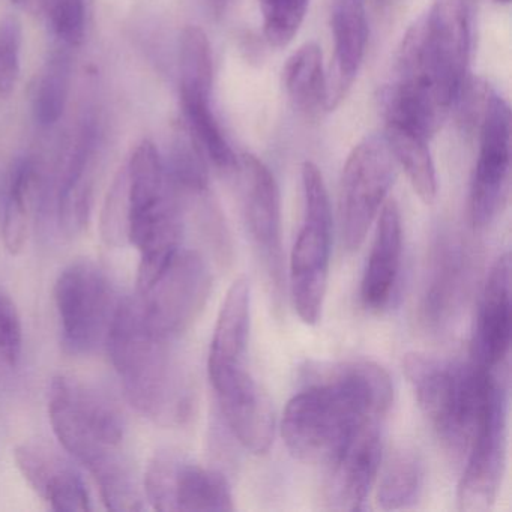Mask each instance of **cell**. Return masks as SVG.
I'll list each match as a JSON object with an SVG mask.
<instances>
[{
	"instance_id": "cell-1",
	"label": "cell",
	"mask_w": 512,
	"mask_h": 512,
	"mask_svg": "<svg viewBox=\"0 0 512 512\" xmlns=\"http://www.w3.org/2000/svg\"><path fill=\"white\" fill-rule=\"evenodd\" d=\"M392 383L380 365L350 361L317 377L287 403L281 436L293 457L328 464L362 424L385 419Z\"/></svg>"
},
{
	"instance_id": "cell-2",
	"label": "cell",
	"mask_w": 512,
	"mask_h": 512,
	"mask_svg": "<svg viewBox=\"0 0 512 512\" xmlns=\"http://www.w3.org/2000/svg\"><path fill=\"white\" fill-rule=\"evenodd\" d=\"M49 418L61 445L97 482L109 511L134 512L145 506L140 482L122 452L124 418L109 398L73 377H55Z\"/></svg>"
},
{
	"instance_id": "cell-3",
	"label": "cell",
	"mask_w": 512,
	"mask_h": 512,
	"mask_svg": "<svg viewBox=\"0 0 512 512\" xmlns=\"http://www.w3.org/2000/svg\"><path fill=\"white\" fill-rule=\"evenodd\" d=\"M172 343L149 329L136 296L119 301L104 346L128 403L160 427H179L193 412V388Z\"/></svg>"
},
{
	"instance_id": "cell-4",
	"label": "cell",
	"mask_w": 512,
	"mask_h": 512,
	"mask_svg": "<svg viewBox=\"0 0 512 512\" xmlns=\"http://www.w3.org/2000/svg\"><path fill=\"white\" fill-rule=\"evenodd\" d=\"M403 367L419 409L455 454L467 451L482 416L506 394L496 371L473 361L463 364L413 352L407 353Z\"/></svg>"
},
{
	"instance_id": "cell-5",
	"label": "cell",
	"mask_w": 512,
	"mask_h": 512,
	"mask_svg": "<svg viewBox=\"0 0 512 512\" xmlns=\"http://www.w3.org/2000/svg\"><path fill=\"white\" fill-rule=\"evenodd\" d=\"M128 242L139 250L137 293L155 280L184 235V196L170 178L163 155L151 140L136 146L125 167Z\"/></svg>"
},
{
	"instance_id": "cell-6",
	"label": "cell",
	"mask_w": 512,
	"mask_h": 512,
	"mask_svg": "<svg viewBox=\"0 0 512 512\" xmlns=\"http://www.w3.org/2000/svg\"><path fill=\"white\" fill-rule=\"evenodd\" d=\"M304 221L290 256V290L298 316L319 322L331 262L332 211L325 179L316 164H302Z\"/></svg>"
},
{
	"instance_id": "cell-7",
	"label": "cell",
	"mask_w": 512,
	"mask_h": 512,
	"mask_svg": "<svg viewBox=\"0 0 512 512\" xmlns=\"http://www.w3.org/2000/svg\"><path fill=\"white\" fill-rule=\"evenodd\" d=\"M62 343L73 355H88L106 341L121 299L109 275L92 260H77L55 283Z\"/></svg>"
},
{
	"instance_id": "cell-8",
	"label": "cell",
	"mask_w": 512,
	"mask_h": 512,
	"mask_svg": "<svg viewBox=\"0 0 512 512\" xmlns=\"http://www.w3.org/2000/svg\"><path fill=\"white\" fill-rule=\"evenodd\" d=\"M211 286V269L202 254L181 247L136 298L149 329L175 341L202 313Z\"/></svg>"
},
{
	"instance_id": "cell-9",
	"label": "cell",
	"mask_w": 512,
	"mask_h": 512,
	"mask_svg": "<svg viewBox=\"0 0 512 512\" xmlns=\"http://www.w3.org/2000/svg\"><path fill=\"white\" fill-rule=\"evenodd\" d=\"M395 181V160L385 136L365 137L344 164L340 184L341 236L347 250L361 247Z\"/></svg>"
},
{
	"instance_id": "cell-10",
	"label": "cell",
	"mask_w": 512,
	"mask_h": 512,
	"mask_svg": "<svg viewBox=\"0 0 512 512\" xmlns=\"http://www.w3.org/2000/svg\"><path fill=\"white\" fill-rule=\"evenodd\" d=\"M472 127L478 128L479 152L470 184V220L473 226L485 227L508 203L511 176V112L493 88L488 89Z\"/></svg>"
},
{
	"instance_id": "cell-11",
	"label": "cell",
	"mask_w": 512,
	"mask_h": 512,
	"mask_svg": "<svg viewBox=\"0 0 512 512\" xmlns=\"http://www.w3.org/2000/svg\"><path fill=\"white\" fill-rule=\"evenodd\" d=\"M143 493L155 511L235 509L227 479L179 452L161 451L152 457L143 478Z\"/></svg>"
},
{
	"instance_id": "cell-12",
	"label": "cell",
	"mask_w": 512,
	"mask_h": 512,
	"mask_svg": "<svg viewBox=\"0 0 512 512\" xmlns=\"http://www.w3.org/2000/svg\"><path fill=\"white\" fill-rule=\"evenodd\" d=\"M242 208L251 244L275 293L284 284L283 227L280 188L274 173L256 155L238 158Z\"/></svg>"
},
{
	"instance_id": "cell-13",
	"label": "cell",
	"mask_w": 512,
	"mask_h": 512,
	"mask_svg": "<svg viewBox=\"0 0 512 512\" xmlns=\"http://www.w3.org/2000/svg\"><path fill=\"white\" fill-rule=\"evenodd\" d=\"M506 413L503 395L482 416L469 448L467 463L457 488L461 511L484 512L496 503L506 463Z\"/></svg>"
},
{
	"instance_id": "cell-14",
	"label": "cell",
	"mask_w": 512,
	"mask_h": 512,
	"mask_svg": "<svg viewBox=\"0 0 512 512\" xmlns=\"http://www.w3.org/2000/svg\"><path fill=\"white\" fill-rule=\"evenodd\" d=\"M209 380L233 436L251 454H266L275 431L274 407L268 392L247 371V365L221 371Z\"/></svg>"
},
{
	"instance_id": "cell-15",
	"label": "cell",
	"mask_w": 512,
	"mask_h": 512,
	"mask_svg": "<svg viewBox=\"0 0 512 512\" xmlns=\"http://www.w3.org/2000/svg\"><path fill=\"white\" fill-rule=\"evenodd\" d=\"M382 419L362 424L328 463L325 502L334 511H359L382 463Z\"/></svg>"
},
{
	"instance_id": "cell-16",
	"label": "cell",
	"mask_w": 512,
	"mask_h": 512,
	"mask_svg": "<svg viewBox=\"0 0 512 512\" xmlns=\"http://www.w3.org/2000/svg\"><path fill=\"white\" fill-rule=\"evenodd\" d=\"M422 50L445 85L460 100L470 58L467 0H434L427 16L416 22Z\"/></svg>"
},
{
	"instance_id": "cell-17",
	"label": "cell",
	"mask_w": 512,
	"mask_h": 512,
	"mask_svg": "<svg viewBox=\"0 0 512 512\" xmlns=\"http://www.w3.org/2000/svg\"><path fill=\"white\" fill-rule=\"evenodd\" d=\"M470 257L460 239L445 235L439 239L431 256L421 320L431 331H442L460 313L469 289Z\"/></svg>"
},
{
	"instance_id": "cell-18",
	"label": "cell",
	"mask_w": 512,
	"mask_h": 512,
	"mask_svg": "<svg viewBox=\"0 0 512 512\" xmlns=\"http://www.w3.org/2000/svg\"><path fill=\"white\" fill-rule=\"evenodd\" d=\"M511 344V259L494 262L482 290L472 341V361L487 370L502 367Z\"/></svg>"
},
{
	"instance_id": "cell-19",
	"label": "cell",
	"mask_w": 512,
	"mask_h": 512,
	"mask_svg": "<svg viewBox=\"0 0 512 512\" xmlns=\"http://www.w3.org/2000/svg\"><path fill=\"white\" fill-rule=\"evenodd\" d=\"M14 460L32 490L55 511H91V496L82 475L61 455L37 443H23L14 451Z\"/></svg>"
},
{
	"instance_id": "cell-20",
	"label": "cell",
	"mask_w": 512,
	"mask_h": 512,
	"mask_svg": "<svg viewBox=\"0 0 512 512\" xmlns=\"http://www.w3.org/2000/svg\"><path fill=\"white\" fill-rule=\"evenodd\" d=\"M100 131L97 119L86 118L62 176L58 194V218L62 232L74 238L88 226L94 205L95 167Z\"/></svg>"
},
{
	"instance_id": "cell-21",
	"label": "cell",
	"mask_w": 512,
	"mask_h": 512,
	"mask_svg": "<svg viewBox=\"0 0 512 512\" xmlns=\"http://www.w3.org/2000/svg\"><path fill=\"white\" fill-rule=\"evenodd\" d=\"M334 59L326 76V112H332L349 94L368 43V22L364 0H337L332 11Z\"/></svg>"
},
{
	"instance_id": "cell-22",
	"label": "cell",
	"mask_w": 512,
	"mask_h": 512,
	"mask_svg": "<svg viewBox=\"0 0 512 512\" xmlns=\"http://www.w3.org/2000/svg\"><path fill=\"white\" fill-rule=\"evenodd\" d=\"M403 256V224L394 200H386L380 209L376 236L361 283V301L365 308L380 311L388 307L400 278Z\"/></svg>"
},
{
	"instance_id": "cell-23",
	"label": "cell",
	"mask_w": 512,
	"mask_h": 512,
	"mask_svg": "<svg viewBox=\"0 0 512 512\" xmlns=\"http://www.w3.org/2000/svg\"><path fill=\"white\" fill-rule=\"evenodd\" d=\"M251 293L247 278L233 281L221 305L209 349V376L242 367L250 337Z\"/></svg>"
},
{
	"instance_id": "cell-24",
	"label": "cell",
	"mask_w": 512,
	"mask_h": 512,
	"mask_svg": "<svg viewBox=\"0 0 512 512\" xmlns=\"http://www.w3.org/2000/svg\"><path fill=\"white\" fill-rule=\"evenodd\" d=\"M283 86L296 110L308 118L326 112V73L316 43L299 47L283 68Z\"/></svg>"
},
{
	"instance_id": "cell-25",
	"label": "cell",
	"mask_w": 512,
	"mask_h": 512,
	"mask_svg": "<svg viewBox=\"0 0 512 512\" xmlns=\"http://www.w3.org/2000/svg\"><path fill=\"white\" fill-rule=\"evenodd\" d=\"M73 80V56L70 47L53 50L35 80L32 92V116L41 128L58 124L67 109Z\"/></svg>"
},
{
	"instance_id": "cell-26",
	"label": "cell",
	"mask_w": 512,
	"mask_h": 512,
	"mask_svg": "<svg viewBox=\"0 0 512 512\" xmlns=\"http://www.w3.org/2000/svg\"><path fill=\"white\" fill-rule=\"evenodd\" d=\"M386 142L395 163L400 164L422 202L433 203L437 196L436 169L431 157L430 139L395 122H386Z\"/></svg>"
},
{
	"instance_id": "cell-27",
	"label": "cell",
	"mask_w": 512,
	"mask_h": 512,
	"mask_svg": "<svg viewBox=\"0 0 512 512\" xmlns=\"http://www.w3.org/2000/svg\"><path fill=\"white\" fill-rule=\"evenodd\" d=\"M179 92L184 125L202 149L208 163L214 164L217 169L224 172L238 169L239 157H236L221 130L220 122L215 118L211 107V95L194 91Z\"/></svg>"
},
{
	"instance_id": "cell-28",
	"label": "cell",
	"mask_w": 512,
	"mask_h": 512,
	"mask_svg": "<svg viewBox=\"0 0 512 512\" xmlns=\"http://www.w3.org/2000/svg\"><path fill=\"white\" fill-rule=\"evenodd\" d=\"M422 464L415 452L394 449L380 463L376 500L385 511L406 509L418 500L422 488Z\"/></svg>"
},
{
	"instance_id": "cell-29",
	"label": "cell",
	"mask_w": 512,
	"mask_h": 512,
	"mask_svg": "<svg viewBox=\"0 0 512 512\" xmlns=\"http://www.w3.org/2000/svg\"><path fill=\"white\" fill-rule=\"evenodd\" d=\"M35 163L31 158L17 161L8 181L5 196L2 238L8 253L17 256L25 250L29 236L31 199L35 187Z\"/></svg>"
},
{
	"instance_id": "cell-30",
	"label": "cell",
	"mask_w": 512,
	"mask_h": 512,
	"mask_svg": "<svg viewBox=\"0 0 512 512\" xmlns=\"http://www.w3.org/2000/svg\"><path fill=\"white\" fill-rule=\"evenodd\" d=\"M164 161L182 196H205L208 193V160L184 124L176 127L169 157Z\"/></svg>"
},
{
	"instance_id": "cell-31",
	"label": "cell",
	"mask_w": 512,
	"mask_h": 512,
	"mask_svg": "<svg viewBox=\"0 0 512 512\" xmlns=\"http://www.w3.org/2000/svg\"><path fill=\"white\" fill-rule=\"evenodd\" d=\"M214 80L211 43L199 26L190 25L179 40V91L211 95Z\"/></svg>"
},
{
	"instance_id": "cell-32",
	"label": "cell",
	"mask_w": 512,
	"mask_h": 512,
	"mask_svg": "<svg viewBox=\"0 0 512 512\" xmlns=\"http://www.w3.org/2000/svg\"><path fill=\"white\" fill-rule=\"evenodd\" d=\"M259 5L265 40L269 46L283 49L301 29L310 0H259Z\"/></svg>"
},
{
	"instance_id": "cell-33",
	"label": "cell",
	"mask_w": 512,
	"mask_h": 512,
	"mask_svg": "<svg viewBox=\"0 0 512 512\" xmlns=\"http://www.w3.org/2000/svg\"><path fill=\"white\" fill-rule=\"evenodd\" d=\"M44 17L62 46L76 49L86 35V0H41Z\"/></svg>"
},
{
	"instance_id": "cell-34",
	"label": "cell",
	"mask_w": 512,
	"mask_h": 512,
	"mask_svg": "<svg viewBox=\"0 0 512 512\" xmlns=\"http://www.w3.org/2000/svg\"><path fill=\"white\" fill-rule=\"evenodd\" d=\"M23 26L14 14L0 19V98L16 91L22 71Z\"/></svg>"
},
{
	"instance_id": "cell-35",
	"label": "cell",
	"mask_w": 512,
	"mask_h": 512,
	"mask_svg": "<svg viewBox=\"0 0 512 512\" xmlns=\"http://www.w3.org/2000/svg\"><path fill=\"white\" fill-rule=\"evenodd\" d=\"M101 238L109 247H122L128 242V197L125 172L119 175L104 203L100 223Z\"/></svg>"
},
{
	"instance_id": "cell-36",
	"label": "cell",
	"mask_w": 512,
	"mask_h": 512,
	"mask_svg": "<svg viewBox=\"0 0 512 512\" xmlns=\"http://www.w3.org/2000/svg\"><path fill=\"white\" fill-rule=\"evenodd\" d=\"M22 350L23 328L19 311L7 295L0 293V356L10 367H16Z\"/></svg>"
},
{
	"instance_id": "cell-37",
	"label": "cell",
	"mask_w": 512,
	"mask_h": 512,
	"mask_svg": "<svg viewBox=\"0 0 512 512\" xmlns=\"http://www.w3.org/2000/svg\"><path fill=\"white\" fill-rule=\"evenodd\" d=\"M13 4H16L22 10L28 11V13L34 14V16H40L41 0H13Z\"/></svg>"
},
{
	"instance_id": "cell-38",
	"label": "cell",
	"mask_w": 512,
	"mask_h": 512,
	"mask_svg": "<svg viewBox=\"0 0 512 512\" xmlns=\"http://www.w3.org/2000/svg\"><path fill=\"white\" fill-rule=\"evenodd\" d=\"M227 4H229V0H209V5H211L212 11L215 14L220 16L223 11H226Z\"/></svg>"
},
{
	"instance_id": "cell-39",
	"label": "cell",
	"mask_w": 512,
	"mask_h": 512,
	"mask_svg": "<svg viewBox=\"0 0 512 512\" xmlns=\"http://www.w3.org/2000/svg\"><path fill=\"white\" fill-rule=\"evenodd\" d=\"M494 2H497V4H503V5L511 4V0H494Z\"/></svg>"
}]
</instances>
